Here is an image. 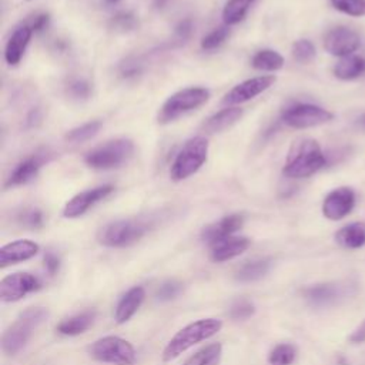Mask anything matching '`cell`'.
Returning <instances> with one entry per match:
<instances>
[{
  "label": "cell",
  "mask_w": 365,
  "mask_h": 365,
  "mask_svg": "<svg viewBox=\"0 0 365 365\" xmlns=\"http://www.w3.org/2000/svg\"><path fill=\"white\" fill-rule=\"evenodd\" d=\"M325 163L327 158L319 144L312 138H302L291 147L282 174L288 178H307L321 170Z\"/></svg>",
  "instance_id": "6da1fadb"
},
{
  "label": "cell",
  "mask_w": 365,
  "mask_h": 365,
  "mask_svg": "<svg viewBox=\"0 0 365 365\" xmlns=\"http://www.w3.org/2000/svg\"><path fill=\"white\" fill-rule=\"evenodd\" d=\"M222 327L221 319L217 318H204L195 322L188 324L187 327L181 328L165 345L163 351V361L171 362L184 354L187 349L194 346L195 344L205 341L215 335Z\"/></svg>",
  "instance_id": "7a4b0ae2"
},
{
  "label": "cell",
  "mask_w": 365,
  "mask_h": 365,
  "mask_svg": "<svg viewBox=\"0 0 365 365\" xmlns=\"http://www.w3.org/2000/svg\"><path fill=\"white\" fill-rule=\"evenodd\" d=\"M48 317V311L41 307L24 309L19 318L4 331L1 336V349L7 355H16L29 342L33 331Z\"/></svg>",
  "instance_id": "3957f363"
},
{
  "label": "cell",
  "mask_w": 365,
  "mask_h": 365,
  "mask_svg": "<svg viewBox=\"0 0 365 365\" xmlns=\"http://www.w3.org/2000/svg\"><path fill=\"white\" fill-rule=\"evenodd\" d=\"M208 141L202 135L190 138L182 148L177 153L171 168L170 177L174 181H184L194 175L207 161Z\"/></svg>",
  "instance_id": "277c9868"
},
{
  "label": "cell",
  "mask_w": 365,
  "mask_h": 365,
  "mask_svg": "<svg viewBox=\"0 0 365 365\" xmlns=\"http://www.w3.org/2000/svg\"><path fill=\"white\" fill-rule=\"evenodd\" d=\"M210 98V90L205 87H187L171 94L158 111V123L168 124L181 115L197 110Z\"/></svg>",
  "instance_id": "5b68a950"
},
{
  "label": "cell",
  "mask_w": 365,
  "mask_h": 365,
  "mask_svg": "<svg viewBox=\"0 0 365 365\" xmlns=\"http://www.w3.org/2000/svg\"><path fill=\"white\" fill-rule=\"evenodd\" d=\"M134 153V144L128 138L110 140L84 155V163L94 170H113L127 163Z\"/></svg>",
  "instance_id": "8992f818"
},
{
  "label": "cell",
  "mask_w": 365,
  "mask_h": 365,
  "mask_svg": "<svg viewBox=\"0 0 365 365\" xmlns=\"http://www.w3.org/2000/svg\"><path fill=\"white\" fill-rule=\"evenodd\" d=\"M88 354L96 361L111 365H135L137 361L134 346L128 341L114 335L94 341L88 346Z\"/></svg>",
  "instance_id": "52a82bcc"
},
{
  "label": "cell",
  "mask_w": 365,
  "mask_h": 365,
  "mask_svg": "<svg viewBox=\"0 0 365 365\" xmlns=\"http://www.w3.org/2000/svg\"><path fill=\"white\" fill-rule=\"evenodd\" d=\"M147 232V225L137 220H117L103 225L97 232V241L110 248H123L137 242Z\"/></svg>",
  "instance_id": "ba28073f"
},
{
  "label": "cell",
  "mask_w": 365,
  "mask_h": 365,
  "mask_svg": "<svg viewBox=\"0 0 365 365\" xmlns=\"http://www.w3.org/2000/svg\"><path fill=\"white\" fill-rule=\"evenodd\" d=\"M282 121L291 128H311L325 124L334 118V114L319 106L298 103L287 107L281 114Z\"/></svg>",
  "instance_id": "9c48e42d"
},
{
  "label": "cell",
  "mask_w": 365,
  "mask_h": 365,
  "mask_svg": "<svg viewBox=\"0 0 365 365\" xmlns=\"http://www.w3.org/2000/svg\"><path fill=\"white\" fill-rule=\"evenodd\" d=\"M40 287L41 282L37 277L29 272H14L0 281V299L3 302H16Z\"/></svg>",
  "instance_id": "30bf717a"
},
{
  "label": "cell",
  "mask_w": 365,
  "mask_h": 365,
  "mask_svg": "<svg viewBox=\"0 0 365 365\" xmlns=\"http://www.w3.org/2000/svg\"><path fill=\"white\" fill-rule=\"evenodd\" d=\"M113 191H114V187L111 184H104V185L84 190L76 194L74 197H71L66 202L63 208V215L66 218H78L84 215L91 207H94L96 204L107 198Z\"/></svg>",
  "instance_id": "8fae6325"
},
{
  "label": "cell",
  "mask_w": 365,
  "mask_h": 365,
  "mask_svg": "<svg viewBox=\"0 0 365 365\" xmlns=\"http://www.w3.org/2000/svg\"><path fill=\"white\" fill-rule=\"evenodd\" d=\"M275 83V76H258L234 86L222 98L224 104L237 106L247 103L267 91Z\"/></svg>",
  "instance_id": "7c38bea8"
},
{
  "label": "cell",
  "mask_w": 365,
  "mask_h": 365,
  "mask_svg": "<svg viewBox=\"0 0 365 365\" xmlns=\"http://www.w3.org/2000/svg\"><path fill=\"white\" fill-rule=\"evenodd\" d=\"M361 44V38L356 31L349 27L339 26L329 30L324 38V48L338 57L351 56Z\"/></svg>",
  "instance_id": "4fadbf2b"
},
{
  "label": "cell",
  "mask_w": 365,
  "mask_h": 365,
  "mask_svg": "<svg viewBox=\"0 0 365 365\" xmlns=\"http://www.w3.org/2000/svg\"><path fill=\"white\" fill-rule=\"evenodd\" d=\"M355 205V192L349 187L332 190L322 202V214L332 221L348 215Z\"/></svg>",
  "instance_id": "5bb4252c"
},
{
  "label": "cell",
  "mask_w": 365,
  "mask_h": 365,
  "mask_svg": "<svg viewBox=\"0 0 365 365\" xmlns=\"http://www.w3.org/2000/svg\"><path fill=\"white\" fill-rule=\"evenodd\" d=\"M40 247L31 240H16L0 248V268L27 261L37 255Z\"/></svg>",
  "instance_id": "9a60e30c"
},
{
  "label": "cell",
  "mask_w": 365,
  "mask_h": 365,
  "mask_svg": "<svg viewBox=\"0 0 365 365\" xmlns=\"http://www.w3.org/2000/svg\"><path fill=\"white\" fill-rule=\"evenodd\" d=\"M244 224V217L241 214H231L225 215L221 220L204 227L201 232V240L210 245L231 237L237 232Z\"/></svg>",
  "instance_id": "2e32d148"
},
{
  "label": "cell",
  "mask_w": 365,
  "mask_h": 365,
  "mask_svg": "<svg viewBox=\"0 0 365 365\" xmlns=\"http://www.w3.org/2000/svg\"><path fill=\"white\" fill-rule=\"evenodd\" d=\"M44 160L41 155L36 154V155H30L24 160H21L10 173V175L7 177V181L4 184L6 188H11V187H20V185H26L30 181H33L41 165H43Z\"/></svg>",
  "instance_id": "e0dca14e"
},
{
  "label": "cell",
  "mask_w": 365,
  "mask_h": 365,
  "mask_svg": "<svg viewBox=\"0 0 365 365\" xmlns=\"http://www.w3.org/2000/svg\"><path fill=\"white\" fill-rule=\"evenodd\" d=\"M33 30L27 24L19 26L10 36L4 48V60L9 66H16L24 56V51L31 40Z\"/></svg>",
  "instance_id": "ac0fdd59"
},
{
  "label": "cell",
  "mask_w": 365,
  "mask_h": 365,
  "mask_svg": "<svg viewBox=\"0 0 365 365\" xmlns=\"http://www.w3.org/2000/svg\"><path fill=\"white\" fill-rule=\"evenodd\" d=\"M250 240L247 237H228L224 238L211 247L210 251V257L214 262H224L228 261L231 258H235L238 255H241L242 252H245L250 247Z\"/></svg>",
  "instance_id": "d6986e66"
},
{
  "label": "cell",
  "mask_w": 365,
  "mask_h": 365,
  "mask_svg": "<svg viewBox=\"0 0 365 365\" xmlns=\"http://www.w3.org/2000/svg\"><path fill=\"white\" fill-rule=\"evenodd\" d=\"M145 297V291L143 287H133L130 288L118 301L114 312V318L117 324L127 322L141 307Z\"/></svg>",
  "instance_id": "ffe728a7"
},
{
  "label": "cell",
  "mask_w": 365,
  "mask_h": 365,
  "mask_svg": "<svg viewBox=\"0 0 365 365\" xmlns=\"http://www.w3.org/2000/svg\"><path fill=\"white\" fill-rule=\"evenodd\" d=\"M94 319H96V311L87 309V311H83L80 314H76L73 317L63 319L57 325V331L60 334L68 335V336L80 335V334L86 332L93 325Z\"/></svg>",
  "instance_id": "44dd1931"
},
{
  "label": "cell",
  "mask_w": 365,
  "mask_h": 365,
  "mask_svg": "<svg viewBox=\"0 0 365 365\" xmlns=\"http://www.w3.org/2000/svg\"><path fill=\"white\" fill-rule=\"evenodd\" d=\"M242 114H244L242 108L227 107L212 114L210 118H207L204 127L208 133H220L234 125L242 117Z\"/></svg>",
  "instance_id": "7402d4cb"
},
{
  "label": "cell",
  "mask_w": 365,
  "mask_h": 365,
  "mask_svg": "<svg viewBox=\"0 0 365 365\" xmlns=\"http://www.w3.org/2000/svg\"><path fill=\"white\" fill-rule=\"evenodd\" d=\"M305 298L317 307L329 305L341 297V288L336 284H317L304 291Z\"/></svg>",
  "instance_id": "603a6c76"
},
{
  "label": "cell",
  "mask_w": 365,
  "mask_h": 365,
  "mask_svg": "<svg viewBox=\"0 0 365 365\" xmlns=\"http://www.w3.org/2000/svg\"><path fill=\"white\" fill-rule=\"evenodd\" d=\"M335 240L344 248L355 250L362 247L365 244V222H352L342 227L336 231Z\"/></svg>",
  "instance_id": "cb8c5ba5"
},
{
  "label": "cell",
  "mask_w": 365,
  "mask_h": 365,
  "mask_svg": "<svg viewBox=\"0 0 365 365\" xmlns=\"http://www.w3.org/2000/svg\"><path fill=\"white\" fill-rule=\"evenodd\" d=\"M271 268L269 258H258L244 262L235 272V279L240 282H252L261 279L268 274Z\"/></svg>",
  "instance_id": "d4e9b609"
},
{
  "label": "cell",
  "mask_w": 365,
  "mask_h": 365,
  "mask_svg": "<svg viewBox=\"0 0 365 365\" xmlns=\"http://www.w3.org/2000/svg\"><path fill=\"white\" fill-rule=\"evenodd\" d=\"M365 73V58L358 56L342 57L334 67V74L341 80H352Z\"/></svg>",
  "instance_id": "484cf974"
},
{
  "label": "cell",
  "mask_w": 365,
  "mask_h": 365,
  "mask_svg": "<svg viewBox=\"0 0 365 365\" xmlns=\"http://www.w3.org/2000/svg\"><path fill=\"white\" fill-rule=\"evenodd\" d=\"M284 57L271 48L257 51L251 58V66L259 71H278L284 67Z\"/></svg>",
  "instance_id": "4316f807"
},
{
  "label": "cell",
  "mask_w": 365,
  "mask_h": 365,
  "mask_svg": "<svg viewBox=\"0 0 365 365\" xmlns=\"http://www.w3.org/2000/svg\"><path fill=\"white\" fill-rule=\"evenodd\" d=\"M221 356L222 345L220 342H214L198 349L182 365H220Z\"/></svg>",
  "instance_id": "83f0119b"
},
{
  "label": "cell",
  "mask_w": 365,
  "mask_h": 365,
  "mask_svg": "<svg viewBox=\"0 0 365 365\" xmlns=\"http://www.w3.org/2000/svg\"><path fill=\"white\" fill-rule=\"evenodd\" d=\"M255 0H228L222 9V20L227 26H234L242 21Z\"/></svg>",
  "instance_id": "f1b7e54d"
},
{
  "label": "cell",
  "mask_w": 365,
  "mask_h": 365,
  "mask_svg": "<svg viewBox=\"0 0 365 365\" xmlns=\"http://www.w3.org/2000/svg\"><path fill=\"white\" fill-rule=\"evenodd\" d=\"M103 123L100 120H93L88 123H84L76 128H71L67 134H66V140L73 143V144H78V143H84L91 140L94 135H97V133L100 131Z\"/></svg>",
  "instance_id": "f546056e"
},
{
  "label": "cell",
  "mask_w": 365,
  "mask_h": 365,
  "mask_svg": "<svg viewBox=\"0 0 365 365\" xmlns=\"http://www.w3.org/2000/svg\"><path fill=\"white\" fill-rule=\"evenodd\" d=\"M297 349L291 344H278L275 345L269 355H268V364L269 365H291L295 361Z\"/></svg>",
  "instance_id": "4dcf8cb0"
},
{
  "label": "cell",
  "mask_w": 365,
  "mask_h": 365,
  "mask_svg": "<svg viewBox=\"0 0 365 365\" xmlns=\"http://www.w3.org/2000/svg\"><path fill=\"white\" fill-rule=\"evenodd\" d=\"M230 36V26L224 24L220 27H215L208 34H205L201 40V48L205 51H212L218 48Z\"/></svg>",
  "instance_id": "1f68e13d"
},
{
  "label": "cell",
  "mask_w": 365,
  "mask_h": 365,
  "mask_svg": "<svg viewBox=\"0 0 365 365\" xmlns=\"http://www.w3.org/2000/svg\"><path fill=\"white\" fill-rule=\"evenodd\" d=\"M138 26L137 17L131 11H118L110 20V27L120 33H128L135 30Z\"/></svg>",
  "instance_id": "d6a6232c"
},
{
  "label": "cell",
  "mask_w": 365,
  "mask_h": 365,
  "mask_svg": "<svg viewBox=\"0 0 365 365\" xmlns=\"http://www.w3.org/2000/svg\"><path fill=\"white\" fill-rule=\"evenodd\" d=\"M315 54H317L315 46L309 40H307V38L297 40L292 44V57L298 63H302V64L309 63L311 60H314Z\"/></svg>",
  "instance_id": "836d02e7"
},
{
  "label": "cell",
  "mask_w": 365,
  "mask_h": 365,
  "mask_svg": "<svg viewBox=\"0 0 365 365\" xmlns=\"http://www.w3.org/2000/svg\"><path fill=\"white\" fill-rule=\"evenodd\" d=\"M331 4L349 16H365V0H331Z\"/></svg>",
  "instance_id": "e575fe53"
},
{
  "label": "cell",
  "mask_w": 365,
  "mask_h": 365,
  "mask_svg": "<svg viewBox=\"0 0 365 365\" xmlns=\"http://www.w3.org/2000/svg\"><path fill=\"white\" fill-rule=\"evenodd\" d=\"M255 314V305L248 301V299H237L231 307H230V318L237 319V321H244L251 318Z\"/></svg>",
  "instance_id": "d590c367"
},
{
  "label": "cell",
  "mask_w": 365,
  "mask_h": 365,
  "mask_svg": "<svg viewBox=\"0 0 365 365\" xmlns=\"http://www.w3.org/2000/svg\"><path fill=\"white\" fill-rule=\"evenodd\" d=\"M67 91L74 100H87L91 94V86L84 78H76L68 83Z\"/></svg>",
  "instance_id": "8d00e7d4"
},
{
  "label": "cell",
  "mask_w": 365,
  "mask_h": 365,
  "mask_svg": "<svg viewBox=\"0 0 365 365\" xmlns=\"http://www.w3.org/2000/svg\"><path fill=\"white\" fill-rule=\"evenodd\" d=\"M182 291V285L178 281H165L163 282L157 291L155 297L158 301H171Z\"/></svg>",
  "instance_id": "74e56055"
},
{
  "label": "cell",
  "mask_w": 365,
  "mask_h": 365,
  "mask_svg": "<svg viewBox=\"0 0 365 365\" xmlns=\"http://www.w3.org/2000/svg\"><path fill=\"white\" fill-rule=\"evenodd\" d=\"M19 221L27 228H40L43 225V212L38 208H27L19 215Z\"/></svg>",
  "instance_id": "f35d334b"
},
{
  "label": "cell",
  "mask_w": 365,
  "mask_h": 365,
  "mask_svg": "<svg viewBox=\"0 0 365 365\" xmlns=\"http://www.w3.org/2000/svg\"><path fill=\"white\" fill-rule=\"evenodd\" d=\"M31 30L33 33H41L44 31L48 24H50V14L48 13H37L33 16V19L30 21L26 23Z\"/></svg>",
  "instance_id": "ab89813d"
},
{
  "label": "cell",
  "mask_w": 365,
  "mask_h": 365,
  "mask_svg": "<svg viewBox=\"0 0 365 365\" xmlns=\"http://www.w3.org/2000/svg\"><path fill=\"white\" fill-rule=\"evenodd\" d=\"M120 73L124 77H135L141 73V63H138L134 58H127L120 66Z\"/></svg>",
  "instance_id": "60d3db41"
},
{
  "label": "cell",
  "mask_w": 365,
  "mask_h": 365,
  "mask_svg": "<svg viewBox=\"0 0 365 365\" xmlns=\"http://www.w3.org/2000/svg\"><path fill=\"white\" fill-rule=\"evenodd\" d=\"M44 268L50 275H54L58 268H60V258L57 257V254H54L53 251H47L44 254V259H43Z\"/></svg>",
  "instance_id": "b9f144b4"
},
{
  "label": "cell",
  "mask_w": 365,
  "mask_h": 365,
  "mask_svg": "<svg viewBox=\"0 0 365 365\" xmlns=\"http://www.w3.org/2000/svg\"><path fill=\"white\" fill-rule=\"evenodd\" d=\"M191 33H192V23H191V20H182L175 27V37L180 41H185L187 38H190Z\"/></svg>",
  "instance_id": "7bdbcfd3"
},
{
  "label": "cell",
  "mask_w": 365,
  "mask_h": 365,
  "mask_svg": "<svg viewBox=\"0 0 365 365\" xmlns=\"http://www.w3.org/2000/svg\"><path fill=\"white\" fill-rule=\"evenodd\" d=\"M351 341H355V342L365 341V325L361 327L358 331H355V332L351 335Z\"/></svg>",
  "instance_id": "ee69618b"
},
{
  "label": "cell",
  "mask_w": 365,
  "mask_h": 365,
  "mask_svg": "<svg viewBox=\"0 0 365 365\" xmlns=\"http://www.w3.org/2000/svg\"><path fill=\"white\" fill-rule=\"evenodd\" d=\"M359 121H361V124H364V125H365V114L361 117V120H359Z\"/></svg>",
  "instance_id": "f6af8a7d"
},
{
  "label": "cell",
  "mask_w": 365,
  "mask_h": 365,
  "mask_svg": "<svg viewBox=\"0 0 365 365\" xmlns=\"http://www.w3.org/2000/svg\"><path fill=\"white\" fill-rule=\"evenodd\" d=\"M106 1H108V3H118L120 0H106Z\"/></svg>",
  "instance_id": "bcb514c9"
},
{
  "label": "cell",
  "mask_w": 365,
  "mask_h": 365,
  "mask_svg": "<svg viewBox=\"0 0 365 365\" xmlns=\"http://www.w3.org/2000/svg\"><path fill=\"white\" fill-rule=\"evenodd\" d=\"M29 1H30V0H29Z\"/></svg>",
  "instance_id": "7dc6e473"
}]
</instances>
